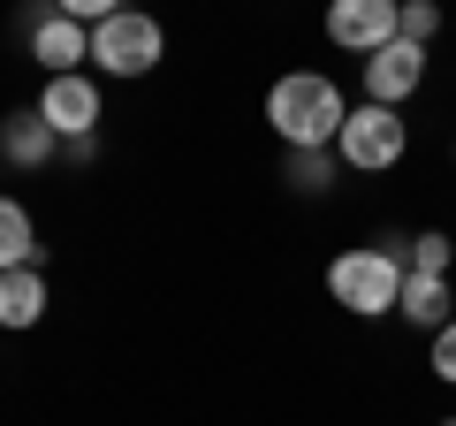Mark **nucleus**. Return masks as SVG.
I'll return each mask as SVG.
<instances>
[{
  "label": "nucleus",
  "instance_id": "obj_8",
  "mask_svg": "<svg viewBox=\"0 0 456 426\" xmlns=\"http://www.w3.org/2000/svg\"><path fill=\"white\" fill-rule=\"evenodd\" d=\"M426 61H434L426 46L395 38V46H380L373 61H358V84H365V99H373V107H403V99L426 84Z\"/></svg>",
  "mask_w": 456,
  "mask_h": 426
},
{
  "label": "nucleus",
  "instance_id": "obj_14",
  "mask_svg": "<svg viewBox=\"0 0 456 426\" xmlns=\"http://www.w3.org/2000/svg\"><path fill=\"white\" fill-rule=\"evenodd\" d=\"M449 259H456V251H449V236H441V229H426V236H411V244H403L411 274H449Z\"/></svg>",
  "mask_w": 456,
  "mask_h": 426
},
{
  "label": "nucleus",
  "instance_id": "obj_16",
  "mask_svg": "<svg viewBox=\"0 0 456 426\" xmlns=\"http://www.w3.org/2000/svg\"><path fill=\"white\" fill-rule=\"evenodd\" d=\"M61 16H77V23H107L114 8H130V0H53Z\"/></svg>",
  "mask_w": 456,
  "mask_h": 426
},
{
  "label": "nucleus",
  "instance_id": "obj_11",
  "mask_svg": "<svg viewBox=\"0 0 456 426\" xmlns=\"http://www.w3.org/2000/svg\"><path fill=\"white\" fill-rule=\"evenodd\" d=\"M53 145H61V137L46 130V115H38V107H23V115L0 122V160H16V168H46Z\"/></svg>",
  "mask_w": 456,
  "mask_h": 426
},
{
  "label": "nucleus",
  "instance_id": "obj_3",
  "mask_svg": "<svg viewBox=\"0 0 456 426\" xmlns=\"http://www.w3.org/2000/svg\"><path fill=\"white\" fill-rule=\"evenodd\" d=\"M92 61L99 77H152V69L167 61V31L160 16H145V8H114L107 23H92Z\"/></svg>",
  "mask_w": 456,
  "mask_h": 426
},
{
  "label": "nucleus",
  "instance_id": "obj_9",
  "mask_svg": "<svg viewBox=\"0 0 456 426\" xmlns=\"http://www.w3.org/2000/svg\"><path fill=\"white\" fill-rule=\"evenodd\" d=\"M38 320H46V274H38V266H8V274H0V328L23 335V328H38Z\"/></svg>",
  "mask_w": 456,
  "mask_h": 426
},
{
  "label": "nucleus",
  "instance_id": "obj_12",
  "mask_svg": "<svg viewBox=\"0 0 456 426\" xmlns=\"http://www.w3.org/2000/svg\"><path fill=\"white\" fill-rule=\"evenodd\" d=\"M8 266H38V229L16 198H0V274Z\"/></svg>",
  "mask_w": 456,
  "mask_h": 426
},
{
  "label": "nucleus",
  "instance_id": "obj_5",
  "mask_svg": "<svg viewBox=\"0 0 456 426\" xmlns=\"http://www.w3.org/2000/svg\"><path fill=\"white\" fill-rule=\"evenodd\" d=\"M327 46L358 53V61H373L380 46H395L403 38V0H327Z\"/></svg>",
  "mask_w": 456,
  "mask_h": 426
},
{
  "label": "nucleus",
  "instance_id": "obj_2",
  "mask_svg": "<svg viewBox=\"0 0 456 426\" xmlns=\"http://www.w3.org/2000/svg\"><path fill=\"white\" fill-rule=\"evenodd\" d=\"M403 244H350L327 259V297H335L342 312H358V320H380V312L403 305Z\"/></svg>",
  "mask_w": 456,
  "mask_h": 426
},
{
  "label": "nucleus",
  "instance_id": "obj_6",
  "mask_svg": "<svg viewBox=\"0 0 456 426\" xmlns=\"http://www.w3.org/2000/svg\"><path fill=\"white\" fill-rule=\"evenodd\" d=\"M23 38H31V61L46 69V77H77L84 61H92V23L61 16V8H31V23H23Z\"/></svg>",
  "mask_w": 456,
  "mask_h": 426
},
{
  "label": "nucleus",
  "instance_id": "obj_7",
  "mask_svg": "<svg viewBox=\"0 0 456 426\" xmlns=\"http://www.w3.org/2000/svg\"><path fill=\"white\" fill-rule=\"evenodd\" d=\"M99 77H46V92H38V115H46V130L61 137V145H84V137H99Z\"/></svg>",
  "mask_w": 456,
  "mask_h": 426
},
{
  "label": "nucleus",
  "instance_id": "obj_15",
  "mask_svg": "<svg viewBox=\"0 0 456 426\" xmlns=\"http://www.w3.org/2000/svg\"><path fill=\"white\" fill-rule=\"evenodd\" d=\"M403 38L434 53V38H441V0H403Z\"/></svg>",
  "mask_w": 456,
  "mask_h": 426
},
{
  "label": "nucleus",
  "instance_id": "obj_13",
  "mask_svg": "<svg viewBox=\"0 0 456 426\" xmlns=\"http://www.w3.org/2000/svg\"><path fill=\"white\" fill-rule=\"evenodd\" d=\"M335 145H312V152H289V183L297 191H327V183H335Z\"/></svg>",
  "mask_w": 456,
  "mask_h": 426
},
{
  "label": "nucleus",
  "instance_id": "obj_18",
  "mask_svg": "<svg viewBox=\"0 0 456 426\" xmlns=\"http://www.w3.org/2000/svg\"><path fill=\"white\" fill-rule=\"evenodd\" d=\"M441 426H456V419H441Z\"/></svg>",
  "mask_w": 456,
  "mask_h": 426
},
{
  "label": "nucleus",
  "instance_id": "obj_4",
  "mask_svg": "<svg viewBox=\"0 0 456 426\" xmlns=\"http://www.w3.org/2000/svg\"><path fill=\"white\" fill-rule=\"evenodd\" d=\"M403 152H411L403 107H373V99H358L350 122H342V137H335V160L358 168V176H388V168H403Z\"/></svg>",
  "mask_w": 456,
  "mask_h": 426
},
{
  "label": "nucleus",
  "instance_id": "obj_17",
  "mask_svg": "<svg viewBox=\"0 0 456 426\" xmlns=\"http://www.w3.org/2000/svg\"><path fill=\"white\" fill-rule=\"evenodd\" d=\"M434 373H441V381L456 389V320H449V328L434 335Z\"/></svg>",
  "mask_w": 456,
  "mask_h": 426
},
{
  "label": "nucleus",
  "instance_id": "obj_1",
  "mask_svg": "<svg viewBox=\"0 0 456 426\" xmlns=\"http://www.w3.org/2000/svg\"><path fill=\"white\" fill-rule=\"evenodd\" d=\"M342 122H350V99L327 69H289V77L266 84V130L281 137L289 152H312V145H335Z\"/></svg>",
  "mask_w": 456,
  "mask_h": 426
},
{
  "label": "nucleus",
  "instance_id": "obj_10",
  "mask_svg": "<svg viewBox=\"0 0 456 426\" xmlns=\"http://www.w3.org/2000/svg\"><path fill=\"white\" fill-rule=\"evenodd\" d=\"M449 305H456V297H449V274H403V305H395V312H403L419 335H441V328H449V320H456Z\"/></svg>",
  "mask_w": 456,
  "mask_h": 426
}]
</instances>
